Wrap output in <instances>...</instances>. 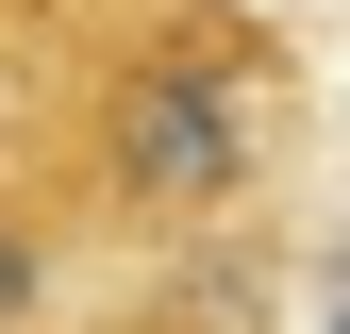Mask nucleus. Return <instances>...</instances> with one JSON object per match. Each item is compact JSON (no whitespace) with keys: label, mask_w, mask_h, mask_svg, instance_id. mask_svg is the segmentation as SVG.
<instances>
[{"label":"nucleus","mask_w":350,"mask_h":334,"mask_svg":"<svg viewBox=\"0 0 350 334\" xmlns=\"http://www.w3.org/2000/svg\"><path fill=\"white\" fill-rule=\"evenodd\" d=\"M0 167L83 250H200L267 184V51L217 0H117V17H83L51 101L0 134Z\"/></svg>","instance_id":"nucleus-1"}]
</instances>
